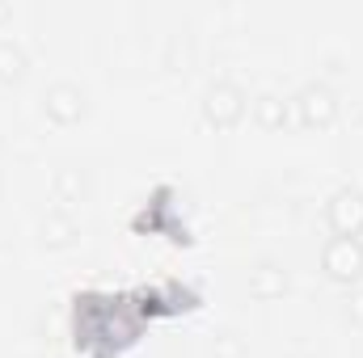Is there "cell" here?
Returning <instances> with one entry per match:
<instances>
[{
  "instance_id": "cell-1",
  "label": "cell",
  "mask_w": 363,
  "mask_h": 358,
  "mask_svg": "<svg viewBox=\"0 0 363 358\" xmlns=\"http://www.w3.org/2000/svg\"><path fill=\"white\" fill-rule=\"evenodd\" d=\"M321 266H325L330 278H338V282H355L363 274V245L351 241V236H334L325 245V253H321Z\"/></svg>"
},
{
  "instance_id": "cell-2",
  "label": "cell",
  "mask_w": 363,
  "mask_h": 358,
  "mask_svg": "<svg viewBox=\"0 0 363 358\" xmlns=\"http://www.w3.org/2000/svg\"><path fill=\"white\" fill-rule=\"evenodd\" d=\"M330 224H334L338 236L359 241V232H363V194L359 190H338V194H334V202H330Z\"/></svg>"
},
{
  "instance_id": "cell-3",
  "label": "cell",
  "mask_w": 363,
  "mask_h": 358,
  "mask_svg": "<svg viewBox=\"0 0 363 358\" xmlns=\"http://www.w3.org/2000/svg\"><path fill=\"white\" fill-rule=\"evenodd\" d=\"M300 114H304L308 127H330L334 114H338V101H334V93L325 85H308L300 93Z\"/></svg>"
},
{
  "instance_id": "cell-4",
  "label": "cell",
  "mask_w": 363,
  "mask_h": 358,
  "mask_svg": "<svg viewBox=\"0 0 363 358\" xmlns=\"http://www.w3.org/2000/svg\"><path fill=\"white\" fill-rule=\"evenodd\" d=\"M241 110H245V101H241V93L233 89V85H216V89L207 93V118L216 127H233L241 118Z\"/></svg>"
},
{
  "instance_id": "cell-5",
  "label": "cell",
  "mask_w": 363,
  "mask_h": 358,
  "mask_svg": "<svg viewBox=\"0 0 363 358\" xmlns=\"http://www.w3.org/2000/svg\"><path fill=\"white\" fill-rule=\"evenodd\" d=\"M47 114L55 118V122H77L81 114H85V97L77 85H55V89H47Z\"/></svg>"
},
{
  "instance_id": "cell-6",
  "label": "cell",
  "mask_w": 363,
  "mask_h": 358,
  "mask_svg": "<svg viewBox=\"0 0 363 358\" xmlns=\"http://www.w3.org/2000/svg\"><path fill=\"white\" fill-rule=\"evenodd\" d=\"M21 68H26V55H21V47H13V42H0V81H17V76H21Z\"/></svg>"
},
{
  "instance_id": "cell-7",
  "label": "cell",
  "mask_w": 363,
  "mask_h": 358,
  "mask_svg": "<svg viewBox=\"0 0 363 358\" xmlns=\"http://www.w3.org/2000/svg\"><path fill=\"white\" fill-rule=\"evenodd\" d=\"M258 122L262 127H283V118H287V110H283V101L279 97H258Z\"/></svg>"
},
{
  "instance_id": "cell-8",
  "label": "cell",
  "mask_w": 363,
  "mask_h": 358,
  "mask_svg": "<svg viewBox=\"0 0 363 358\" xmlns=\"http://www.w3.org/2000/svg\"><path fill=\"white\" fill-rule=\"evenodd\" d=\"M283 287H287V282H283V274H274L271 266L258 270V278H254V291H258V295H279Z\"/></svg>"
},
{
  "instance_id": "cell-9",
  "label": "cell",
  "mask_w": 363,
  "mask_h": 358,
  "mask_svg": "<svg viewBox=\"0 0 363 358\" xmlns=\"http://www.w3.org/2000/svg\"><path fill=\"white\" fill-rule=\"evenodd\" d=\"M351 321H359L363 325V291L359 295H351Z\"/></svg>"
}]
</instances>
